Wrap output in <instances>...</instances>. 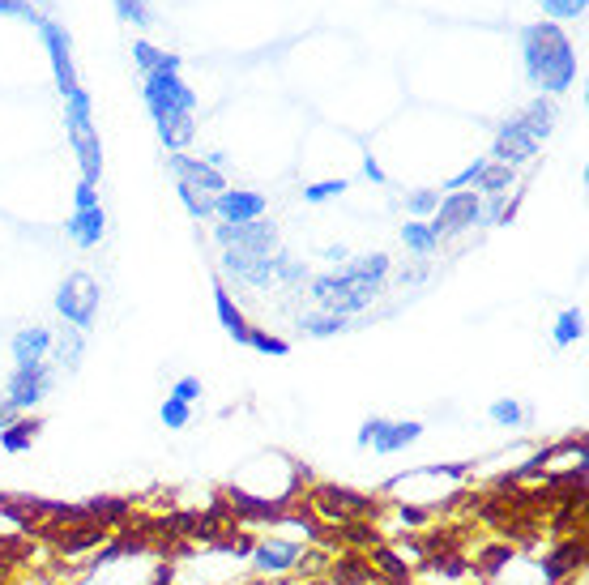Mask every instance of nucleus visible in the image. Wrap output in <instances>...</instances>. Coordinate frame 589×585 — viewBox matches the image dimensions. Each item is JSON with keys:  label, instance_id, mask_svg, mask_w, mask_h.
<instances>
[{"label": "nucleus", "instance_id": "nucleus-1", "mask_svg": "<svg viewBox=\"0 0 589 585\" xmlns=\"http://www.w3.org/2000/svg\"><path fill=\"white\" fill-rule=\"evenodd\" d=\"M521 43V65H525V82H530L538 94H555L572 90L577 82V47L564 35L560 22H530L517 30Z\"/></svg>", "mask_w": 589, "mask_h": 585}, {"label": "nucleus", "instance_id": "nucleus-2", "mask_svg": "<svg viewBox=\"0 0 589 585\" xmlns=\"http://www.w3.org/2000/svg\"><path fill=\"white\" fill-rule=\"evenodd\" d=\"M380 291H385V278H372V274L355 270V265H346V270H338V274L312 278V299H316V308L342 312V316L363 312Z\"/></svg>", "mask_w": 589, "mask_h": 585}, {"label": "nucleus", "instance_id": "nucleus-3", "mask_svg": "<svg viewBox=\"0 0 589 585\" xmlns=\"http://www.w3.org/2000/svg\"><path fill=\"white\" fill-rule=\"evenodd\" d=\"M65 137L73 146L77 167H82V180L99 184L103 180V141H99V124H94V103H90L86 86L65 99Z\"/></svg>", "mask_w": 589, "mask_h": 585}, {"label": "nucleus", "instance_id": "nucleus-4", "mask_svg": "<svg viewBox=\"0 0 589 585\" xmlns=\"http://www.w3.org/2000/svg\"><path fill=\"white\" fill-rule=\"evenodd\" d=\"M141 99H146V112H193L197 116V90L175 69H158V73L141 77Z\"/></svg>", "mask_w": 589, "mask_h": 585}, {"label": "nucleus", "instance_id": "nucleus-5", "mask_svg": "<svg viewBox=\"0 0 589 585\" xmlns=\"http://www.w3.org/2000/svg\"><path fill=\"white\" fill-rule=\"evenodd\" d=\"M99 282H94L90 274H69L65 282H60V291H56V312L65 316V325L73 329H86L94 325V316H99Z\"/></svg>", "mask_w": 589, "mask_h": 585}, {"label": "nucleus", "instance_id": "nucleus-6", "mask_svg": "<svg viewBox=\"0 0 589 585\" xmlns=\"http://www.w3.org/2000/svg\"><path fill=\"white\" fill-rule=\"evenodd\" d=\"M419 436H423V423L419 419H385V415H372V419H363L355 445H363V449L372 445L380 457H393V453H402L406 445H415Z\"/></svg>", "mask_w": 589, "mask_h": 585}, {"label": "nucleus", "instance_id": "nucleus-7", "mask_svg": "<svg viewBox=\"0 0 589 585\" xmlns=\"http://www.w3.org/2000/svg\"><path fill=\"white\" fill-rule=\"evenodd\" d=\"M39 39L47 47V60H52V77H56V90H60V99H69L73 90H82V82H77V65H73V39H69V30L52 22V18H43L39 22Z\"/></svg>", "mask_w": 589, "mask_h": 585}, {"label": "nucleus", "instance_id": "nucleus-8", "mask_svg": "<svg viewBox=\"0 0 589 585\" xmlns=\"http://www.w3.org/2000/svg\"><path fill=\"white\" fill-rule=\"evenodd\" d=\"M282 265H286V252H269V257H252V252H240V248H222V270L235 274L240 282H248V287H274L278 274H282Z\"/></svg>", "mask_w": 589, "mask_h": 585}, {"label": "nucleus", "instance_id": "nucleus-9", "mask_svg": "<svg viewBox=\"0 0 589 585\" xmlns=\"http://www.w3.org/2000/svg\"><path fill=\"white\" fill-rule=\"evenodd\" d=\"M479 210H483V197L474 193V188H457V193H444L436 214L427 218V227H432L436 235H457L479 223Z\"/></svg>", "mask_w": 589, "mask_h": 585}, {"label": "nucleus", "instance_id": "nucleus-10", "mask_svg": "<svg viewBox=\"0 0 589 585\" xmlns=\"http://www.w3.org/2000/svg\"><path fill=\"white\" fill-rule=\"evenodd\" d=\"M214 240L222 248H240V252H252V257H269V252H278L282 240H278V227L257 218V223H218L214 227Z\"/></svg>", "mask_w": 589, "mask_h": 585}, {"label": "nucleus", "instance_id": "nucleus-11", "mask_svg": "<svg viewBox=\"0 0 589 585\" xmlns=\"http://www.w3.org/2000/svg\"><path fill=\"white\" fill-rule=\"evenodd\" d=\"M312 509H321L329 521L346 526V521H359V517L376 513V500L350 492V487H338V483H321V487H312Z\"/></svg>", "mask_w": 589, "mask_h": 585}, {"label": "nucleus", "instance_id": "nucleus-12", "mask_svg": "<svg viewBox=\"0 0 589 585\" xmlns=\"http://www.w3.org/2000/svg\"><path fill=\"white\" fill-rule=\"evenodd\" d=\"M52 368L47 363H35V368H13V376H9V385H5V398L22 410V415H30L47 393H52Z\"/></svg>", "mask_w": 589, "mask_h": 585}, {"label": "nucleus", "instance_id": "nucleus-13", "mask_svg": "<svg viewBox=\"0 0 589 585\" xmlns=\"http://www.w3.org/2000/svg\"><path fill=\"white\" fill-rule=\"evenodd\" d=\"M538 154V141L530 137V129L513 116V120H504L500 129H496V141H491V163H508V167H521V163H530V158Z\"/></svg>", "mask_w": 589, "mask_h": 585}, {"label": "nucleus", "instance_id": "nucleus-14", "mask_svg": "<svg viewBox=\"0 0 589 585\" xmlns=\"http://www.w3.org/2000/svg\"><path fill=\"white\" fill-rule=\"evenodd\" d=\"M167 167H171V176L175 180H184V184H193V188H201V193H210V197H218V193H227V176H222V167H214L210 158H197V154H171L167 158Z\"/></svg>", "mask_w": 589, "mask_h": 585}, {"label": "nucleus", "instance_id": "nucleus-15", "mask_svg": "<svg viewBox=\"0 0 589 585\" xmlns=\"http://www.w3.org/2000/svg\"><path fill=\"white\" fill-rule=\"evenodd\" d=\"M304 560V543H295V539H261V543H252V568H257L261 577H282V573H291V568Z\"/></svg>", "mask_w": 589, "mask_h": 585}, {"label": "nucleus", "instance_id": "nucleus-16", "mask_svg": "<svg viewBox=\"0 0 589 585\" xmlns=\"http://www.w3.org/2000/svg\"><path fill=\"white\" fill-rule=\"evenodd\" d=\"M269 201L265 193H252V188H227V193L214 197V218L218 223H257V218H265Z\"/></svg>", "mask_w": 589, "mask_h": 585}, {"label": "nucleus", "instance_id": "nucleus-17", "mask_svg": "<svg viewBox=\"0 0 589 585\" xmlns=\"http://www.w3.org/2000/svg\"><path fill=\"white\" fill-rule=\"evenodd\" d=\"M158 141L167 146V154H184L197 137V116L193 112H150Z\"/></svg>", "mask_w": 589, "mask_h": 585}, {"label": "nucleus", "instance_id": "nucleus-18", "mask_svg": "<svg viewBox=\"0 0 589 585\" xmlns=\"http://www.w3.org/2000/svg\"><path fill=\"white\" fill-rule=\"evenodd\" d=\"M52 329H43V325H26V329H18L13 334V363L18 368H35V363H43L47 359V351H52Z\"/></svg>", "mask_w": 589, "mask_h": 585}, {"label": "nucleus", "instance_id": "nucleus-19", "mask_svg": "<svg viewBox=\"0 0 589 585\" xmlns=\"http://www.w3.org/2000/svg\"><path fill=\"white\" fill-rule=\"evenodd\" d=\"M65 235H69L77 248H99L103 235H107V214H103V205H94V210H73L69 223H65Z\"/></svg>", "mask_w": 589, "mask_h": 585}, {"label": "nucleus", "instance_id": "nucleus-20", "mask_svg": "<svg viewBox=\"0 0 589 585\" xmlns=\"http://www.w3.org/2000/svg\"><path fill=\"white\" fill-rule=\"evenodd\" d=\"M517 120L530 129V137L543 146V137H551L555 133V120H560V107H555V99H547V94H534L530 103L517 112Z\"/></svg>", "mask_w": 589, "mask_h": 585}, {"label": "nucleus", "instance_id": "nucleus-21", "mask_svg": "<svg viewBox=\"0 0 589 585\" xmlns=\"http://www.w3.org/2000/svg\"><path fill=\"white\" fill-rule=\"evenodd\" d=\"M214 316H218V325L227 329V334H231L235 342L244 346V338H248V329H252V325L244 321L240 304H235V299H231V291L222 287V282H214Z\"/></svg>", "mask_w": 589, "mask_h": 585}, {"label": "nucleus", "instance_id": "nucleus-22", "mask_svg": "<svg viewBox=\"0 0 589 585\" xmlns=\"http://www.w3.org/2000/svg\"><path fill=\"white\" fill-rule=\"evenodd\" d=\"M133 65L141 69V77H146V73H158V69H175V73H180L184 60L175 52H167V47L150 43V39H133Z\"/></svg>", "mask_w": 589, "mask_h": 585}, {"label": "nucleus", "instance_id": "nucleus-23", "mask_svg": "<svg viewBox=\"0 0 589 585\" xmlns=\"http://www.w3.org/2000/svg\"><path fill=\"white\" fill-rule=\"evenodd\" d=\"M231 509L240 513V517H248V521H282L286 517V504L278 500H261V496H248V492H240V487H231Z\"/></svg>", "mask_w": 589, "mask_h": 585}, {"label": "nucleus", "instance_id": "nucleus-24", "mask_svg": "<svg viewBox=\"0 0 589 585\" xmlns=\"http://www.w3.org/2000/svg\"><path fill=\"white\" fill-rule=\"evenodd\" d=\"M39 432H43L39 415H18L9 428H0V449H5V453H26L30 445H35Z\"/></svg>", "mask_w": 589, "mask_h": 585}, {"label": "nucleus", "instance_id": "nucleus-25", "mask_svg": "<svg viewBox=\"0 0 589 585\" xmlns=\"http://www.w3.org/2000/svg\"><path fill=\"white\" fill-rule=\"evenodd\" d=\"M346 325H350V316H342V312H325V308H316V312H304V316H299V329H304L308 338H333V334H342Z\"/></svg>", "mask_w": 589, "mask_h": 585}, {"label": "nucleus", "instance_id": "nucleus-26", "mask_svg": "<svg viewBox=\"0 0 589 585\" xmlns=\"http://www.w3.org/2000/svg\"><path fill=\"white\" fill-rule=\"evenodd\" d=\"M513 184H517V167L491 163V158H487V167H483L479 184H474V193H479V197H500V193H508Z\"/></svg>", "mask_w": 589, "mask_h": 585}, {"label": "nucleus", "instance_id": "nucleus-27", "mask_svg": "<svg viewBox=\"0 0 589 585\" xmlns=\"http://www.w3.org/2000/svg\"><path fill=\"white\" fill-rule=\"evenodd\" d=\"M402 244H406V252H415V257L427 261L440 248V235L427 227V218H410V223L402 227Z\"/></svg>", "mask_w": 589, "mask_h": 585}, {"label": "nucleus", "instance_id": "nucleus-28", "mask_svg": "<svg viewBox=\"0 0 589 585\" xmlns=\"http://www.w3.org/2000/svg\"><path fill=\"white\" fill-rule=\"evenodd\" d=\"M73 539H60V551H65V556H77V551H86V547H94V543H103L107 539V526L103 521H77V530H69Z\"/></svg>", "mask_w": 589, "mask_h": 585}, {"label": "nucleus", "instance_id": "nucleus-29", "mask_svg": "<svg viewBox=\"0 0 589 585\" xmlns=\"http://www.w3.org/2000/svg\"><path fill=\"white\" fill-rule=\"evenodd\" d=\"M175 193H180V205L188 210V218H197V223H210L214 218V197L210 193H201V188L184 184V180H175Z\"/></svg>", "mask_w": 589, "mask_h": 585}, {"label": "nucleus", "instance_id": "nucleus-30", "mask_svg": "<svg viewBox=\"0 0 589 585\" xmlns=\"http://www.w3.org/2000/svg\"><path fill=\"white\" fill-rule=\"evenodd\" d=\"M585 560V543L581 539H568L560 551H555V556L547 560V581H560V577H568L572 568H577Z\"/></svg>", "mask_w": 589, "mask_h": 585}, {"label": "nucleus", "instance_id": "nucleus-31", "mask_svg": "<svg viewBox=\"0 0 589 585\" xmlns=\"http://www.w3.org/2000/svg\"><path fill=\"white\" fill-rule=\"evenodd\" d=\"M555 346H572L585 338V312L581 308H564L560 316H555V329H551Z\"/></svg>", "mask_w": 589, "mask_h": 585}, {"label": "nucleus", "instance_id": "nucleus-32", "mask_svg": "<svg viewBox=\"0 0 589 585\" xmlns=\"http://www.w3.org/2000/svg\"><path fill=\"white\" fill-rule=\"evenodd\" d=\"M82 346H86V334L82 329H65V334L60 338H52V351H56V363L60 368H77V363H82Z\"/></svg>", "mask_w": 589, "mask_h": 585}, {"label": "nucleus", "instance_id": "nucleus-33", "mask_svg": "<svg viewBox=\"0 0 589 585\" xmlns=\"http://www.w3.org/2000/svg\"><path fill=\"white\" fill-rule=\"evenodd\" d=\"M82 509H86V517H90V521H103V526H111V521L129 517V509H133V504H129V500H116V496H103V500H90V504H82Z\"/></svg>", "mask_w": 589, "mask_h": 585}, {"label": "nucleus", "instance_id": "nucleus-34", "mask_svg": "<svg viewBox=\"0 0 589 585\" xmlns=\"http://www.w3.org/2000/svg\"><path fill=\"white\" fill-rule=\"evenodd\" d=\"M244 346H252L257 355H274V359H286V355H291V342L278 338V334H269V329H248Z\"/></svg>", "mask_w": 589, "mask_h": 585}, {"label": "nucleus", "instance_id": "nucleus-35", "mask_svg": "<svg viewBox=\"0 0 589 585\" xmlns=\"http://www.w3.org/2000/svg\"><path fill=\"white\" fill-rule=\"evenodd\" d=\"M111 5H116V18H120V22H129V26H137V30L154 26L150 0H111Z\"/></svg>", "mask_w": 589, "mask_h": 585}, {"label": "nucleus", "instance_id": "nucleus-36", "mask_svg": "<svg viewBox=\"0 0 589 585\" xmlns=\"http://www.w3.org/2000/svg\"><path fill=\"white\" fill-rule=\"evenodd\" d=\"M158 419H163V428H167V432H184L188 423H193V406L167 398L163 406H158Z\"/></svg>", "mask_w": 589, "mask_h": 585}, {"label": "nucleus", "instance_id": "nucleus-37", "mask_svg": "<svg viewBox=\"0 0 589 585\" xmlns=\"http://www.w3.org/2000/svg\"><path fill=\"white\" fill-rule=\"evenodd\" d=\"M538 5H543L547 22H572V18H581V13L589 9V0H538Z\"/></svg>", "mask_w": 589, "mask_h": 585}, {"label": "nucleus", "instance_id": "nucleus-38", "mask_svg": "<svg viewBox=\"0 0 589 585\" xmlns=\"http://www.w3.org/2000/svg\"><path fill=\"white\" fill-rule=\"evenodd\" d=\"M350 188V180H316V184H304V201L308 205H325V201H333V197H342Z\"/></svg>", "mask_w": 589, "mask_h": 585}, {"label": "nucleus", "instance_id": "nucleus-39", "mask_svg": "<svg viewBox=\"0 0 589 585\" xmlns=\"http://www.w3.org/2000/svg\"><path fill=\"white\" fill-rule=\"evenodd\" d=\"M372 564H380V573L393 577L397 585H406V581H410V568H406L402 560H397L389 547H372Z\"/></svg>", "mask_w": 589, "mask_h": 585}, {"label": "nucleus", "instance_id": "nucleus-40", "mask_svg": "<svg viewBox=\"0 0 589 585\" xmlns=\"http://www.w3.org/2000/svg\"><path fill=\"white\" fill-rule=\"evenodd\" d=\"M491 423H500V428H517V423H525V410H521V402H513V398H500V402H491Z\"/></svg>", "mask_w": 589, "mask_h": 585}, {"label": "nucleus", "instance_id": "nucleus-41", "mask_svg": "<svg viewBox=\"0 0 589 585\" xmlns=\"http://www.w3.org/2000/svg\"><path fill=\"white\" fill-rule=\"evenodd\" d=\"M338 581H342V585H363V581L376 585V568H368V564L355 560V556H346V560L338 564Z\"/></svg>", "mask_w": 589, "mask_h": 585}, {"label": "nucleus", "instance_id": "nucleus-42", "mask_svg": "<svg viewBox=\"0 0 589 585\" xmlns=\"http://www.w3.org/2000/svg\"><path fill=\"white\" fill-rule=\"evenodd\" d=\"M0 18H13V22H30V26H39V22H43V9L26 5V0H0Z\"/></svg>", "mask_w": 589, "mask_h": 585}, {"label": "nucleus", "instance_id": "nucleus-43", "mask_svg": "<svg viewBox=\"0 0 589 585\" xmlns=\"http://www.w3.org/2000/svg\"><path fill=\"white\" fill-rule=\"evenodd\" d=\"M436 205H440V193H436V188H415V193L406 197V210L415 214V218L436 214Z\"/></svg>", "mask_w": 589, "mask_h": 585}, {"label": "nucleus", "instance_id": "nucleus-44", "mask_svg": "<svg viewBox=\"0 0 589 585\" xmlns=\"http://www.w3.org/2000/svg\"><path fill=\"white\" fill-rule=\"evenodd\" d=\"M483 167H487V158H474V163H466L449 184H444V193H457V188H474V184H479V176H483Z\"/></svg>", "mask_w": 589, "mask_h": 585}, {"label": "nucleus", "instance_id": "nucleus-45", "mask_svg": "<svg viewBox=\"0 0 589 585\" xmlns=\"http://www.w3.org/2000/svg\"><path fill=\"white\" fill-rule=\"evenodd\" d=\"M167 398H175V402H188V406H193V402L201 398V376H180V381L171 385V393H167Z\"/></svg>", "mask_w": 589, "mask_h": 585}, {"label": "nucleus", "instance_id": "nucleus-46", "mask_svg": "<svg viewBox=\"0 0 589 585\" xmlns=\"http://www.w3.org/2000/svg\"><path fill=\"white\" fill-rule=\"evenodd\" d=\"M355 270H363V274H372V278H389V257L385 252H368V257H359V261H350Z\"/></svg>", "mask_w": 589, "mask_h": 585}, {"label": "nucleus", "instance_id": "nucleus-47", "mask_svg": "<svg viewBox=\"0 0 589 585\" xmlns=\"http://www.w3.org/2000/svg\"><path fill=\"white\" fill-rule=\"evenodd\" d=\"M94 205H99V184L77 180V188H73V210H94Z\"/></svg>", "mask_w": 589, "mask_h": 585}, {"label": "nucleus", "instance_id": "nucleus-48", "mask_svg": "<svg viewBox=\"0 0 589 585\" xmlns=\"http://www.w3.org/2000/svg\"><path fill=\"white\" fill-rule=\"evenodd\" d=\"M363 176H368L372 184H389V176H385V167H380V163H376V158H372V154H368V158H363Z\"/></svg>", "mask_w": 589, "mask_h": 585}, {"label": "nucleus", "instance_id": "nucleus-49", "mask_svg": "<svg viewBox=\"0 0 589 585\" xmlns=\"http://www.w3.org/2000/svg\"><path fill=\"white\" fill-rule=\"evenodd\" d=\"M18 415H22V410H18V406H13L9 398H0V428H9V423H13V419H18Z\"/></svg>", "mask_w": 589, "mask_h": 585}, {"label": "nucleus", "instance_id": "nucleus-50", "mask_svg": "<svg viewBox=\"0 0 589 585\" xmlns=\"http://www.w3.org/2000/svg\"><path fill=\"white\" fill-rule=\"evenodd\" d=\"M397 513H402V521H410V526H419V521L427 517L423 509H406V504H402V509H397Z\"/></svg>", "mask_w": 589, "mask_h": 585}, {"label": "nucleus", "instance_id": "nucleus-51", "mask_svg": "<svg viewBox=\"0 0 589 585\" xmlns=\"http://www.w3.org/2000/svg\"><path fill=\"white\" fill-rule=\"evenodd\" d=\"M26 5H35V9H47V0H26Z\"/></svg>", "mask_w": 589, "mask_h": 585}]
</instances>
